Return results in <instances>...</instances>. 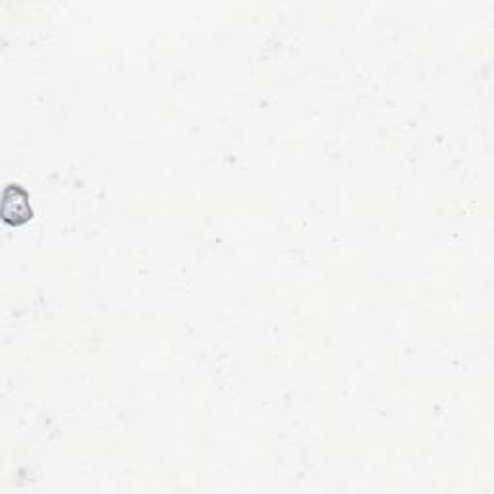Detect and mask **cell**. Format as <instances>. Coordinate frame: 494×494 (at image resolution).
<instances>
[{
	"instance_id": "obj_1",
	"label": "cell",
	"mask_w": 494,
	"mask_h": 494,
	"mask_svg": "<svg viewBox=\"0 0 494 494\" xmlns=\"http://www.w3.org/2000/svg\"><path fill=\"white\" fill-rule=\"evenodd\" d=\"M0 212H3V219L8 224H14V227H20L26 220L31 219L33 211L29 205V197L28 194L21 189L20 186L12 184L8 186L3 192V203H0Z\"/></svg>"
}]
</instances>
